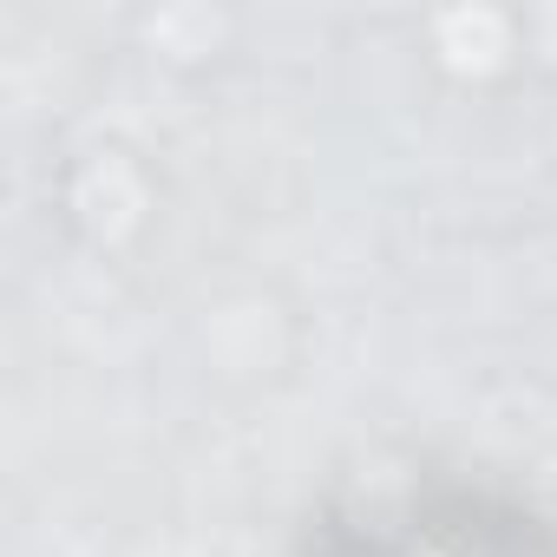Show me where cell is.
<instances>
[{
  "mask_svg": "<svg viewBox=\"0 0 557 557\" xmlns=\"http://www.w3.org/2000/svg\"><path fill=\"white\" fill-rule=\"evenodd\" d=\"M433 557H453V550H433Z\"/></svg>",
  "mask_w": 557,
  "mask_h": 557,
  "instance_id": "1",
  "label": "cell"
}]
</instances>
